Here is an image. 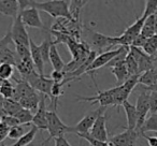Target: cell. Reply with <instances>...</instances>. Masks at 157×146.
Here are the masks:
<instances>
[{
    "label": "cell",
    "instance_id": "1",
    "mask_svg": "<svg viewBox=\"0 0 157 146\" xmlns=\"http://www.w3.org/2000/svg\"><path fill=\"white\" fill-rule=\"evenodd\" d=\"M83 32H84V42L92 47V51L96 52L97 54H102V53L109 52L111 51L110 48L112 46L117 45L116 44L115 37H109V36H105L102 33H99L97 31L93 30L90 27H83Z\"/></svg>",
    "mask_w": 157,
    "mask_h": 146
},
{
    "label": "cell",
    "instance_id": "2",
    "mask_svg": "<svg viewBox=\"0 0 157 146\" xmlns=\"http://www.w3.org/2000/svg\"><path fill=\"white\" fill-rule=\"evenodd\" d=\"M70 1H65V0H53V1H35V7L38 10L48 13L54 18H63L68 21H74L72 18L71 14L69 11ZM75 22V21H74Z\"/></svg>",
    "mask_w": 157,
    "mask_h": 146
},
{
    "label": "cell",
    "instance_id": "3",
    "mask_svg": "<svg viewBox=\"0 0 157 146\" xmlns=\"http://www.w3.org/2000/svg\"><path fill=\"white\" fill-rule=\"evenodd\" d=\"M48 131L50 133V137L48 140L57 139V137H65L66 133H74L73 127L67 126L63 120L59 118L57 113L55 111H48Z\"/></svg>",
    "mask_w": 157,
    "mask_h": 146
},
{
    "label": "cell",
    "instance_id": "4",
    "mask_svg": "<svg viewBox=\"0 0 157 146\" xmlns=\"http://www.w3.org/2000/svg\"><path fill=\"white\" fill-rule=\"evenodd\" d=\"M126 50H129V48L120 46V47L115 48V50H111V51H109V52H105V53H102V54H99L98 56H97L96 58L94 59V61L90 63V67L86 69L85 73H88V74L92 77L93 82L95 83L94 75H93V73H94L96 70L100 69V68L105 67V66H108L112 60H113L114 58H115V57H117L118 55L122 54V53L125 52ZM95 86H96V88H98V86L96 85V83H95Z\"/></svg>",
    "mask_w": 157,
    "mask_h": 146
},
{
    "label": "cell",
    "instance_id": "5",
    "mask_svg": "<svg viewBox=\"0 0 157 146\" xmlns=\"http://www.w3.org/2000/svg\"><path fill=\"white\" fill-rule=\"evenodd\" d=\"M10 33H11L12 41L14 42L15 46H26V47H29L30 37H29L28 32L26 30V26L22 22L20 14L15 18H13V24H12Z\"/></svg>",
    "mask_w": 157,
    "mask_h": 146
},
{
    "label": "cell",
    "instance_id": "6",
    "mask_svg": "<svg viewBox=\"0 0 157 146\" xmlns=\"http://www.w3.org/2000/svg\"><path fill=\"white\" fill-rule=\"evenodd\" d=\"M105 110H107V107H100L99 109L95 110V111H93V112H90L87 115L84 116V117L73 127L74 134H76V135L88 134V133L90 132V130H92L95 122H96L97 118H98V116L102 113H105Z\"/></svg>",
    "mask_w": 157,
    "mask_h": 146
},
{
    "label": "cell",
    "instance_id": "7",
    "mask_svg": "<svg viewBox=\"0 0 157 146\" xmlns=\"http://www.w3.org/2000/svg\"><path fill=\"white\" fill-rule=\"evenodd\" d=\"M20 15L21 18H22V22L24 23L25 26L46 30V27L44 26V24L42 23L41 17H40L39 10L35 7V1H31V6L29 8L21 11Z\"/></svg>",
    "mask_w": 157,
    "mask_h": 146
},
{
    "label": "cell",
    "instance_id": "8",
    "mask_svg": "<svg viewBox=\"0 0 157 146\" xmlns=\"http://www.w3.org/2000/svg\"><path fill=\"white\" fill-rule=\"evenodd\" d=\"M136 109H137V113H138V124H137V129H136V130L140 132V129L143 126L145 119L147 118V114L150 113V110H151L150 92L144 90L143 88H142L141 94H140L137 98Z\"/></svg>",
    "mask_w": 157,
    "mask_h": 146
},
{
    "label": "cell",
    "instance_id": "9",
    "mask_svg": "<svg viewBox=\"0 0 157 146\" xmlns=\"http://www.w3.org/2000/svg\"><path fill=\"white\" fill-rule=\"evenodd\" d=\"M26 82H28L35 90H37L41 95L51 99V97H52V87L54 85L53 80L48 79L46 77H41V75L38 74V72H36L29 79L26 80Z\"/></svg>",
    "mask_w": 157,
    "mask_h": 146
},
{
    "label": "cell",
    "instance_id": "10",
    "mask_svg": "<svg viewBox=\"0 0 157 146\" xmlns=\"http://www.w3.org/2000/svg\"><path fill=\"white\" fill-rule=\"evenodd\" d=\"M116 87L111 89L100 92L97 88V95L93 97H84V96H76V101H84V102H92V103H99V105L102 107H108L109 105H113L114 102V94H115Z\"/></svg>",
    "mask_w": 157,
    "mask_h": 146
},
{
    "label": "cell",
    "instance_id": "11",
    "mask_svg": "<svg viewBox=\"0 0 157 146\" xmlns=\"http://www.w3.org/2000/svg\"><path fill=\"white\" fill-rule=\"evenodd\" d=\"M141 133L137 130L125 129L124 132L113 135L109 139L110 146H135Z\"/></svg>",
    "mask_w": 157,
    "mask_h": 146
},
{
    "label": "cell",
    "instance_id": "12",
    "mask_svg": "<svg viewBox=\"0 0 157 146\" xmlns=\"http://www.w3.org/2000/svg\"><path fill=\"white\" fill-rule=\"evenodd\" d=\"M129 54H130L131 56L136 59V61H137L140 74L146 72L147 70L152 69L153 66H154V60H153V58L151 56H148V55H146L145 53L142 51V48L130 46V47H129Z\"/></svg>",
    "mask_w": 157,
    "mask_h": 146
},
{
    "label": "cell",
    "instance_id": "13",
    "mask_svg": "<svg viewBox=\"0 0 157 146\" xmlns=\"http://www.w3.org/2000/svg\"><path fill=\"white\" fill-rule=\"evenodd\" d=\"M46 98L48 97L41 95L40 104L36 111L33 118V126H35L38 130H48V110H46Z\"/></svg>",
    "mask_w": 157,
    "mask_h": 146
},
{
    "label": "cell",
    "instance_id": "14",
    "mask_svg": "<svg viewBox=\"0 0 157 146\" xmlns=\"http://www.w3.org/2000/svg\"><path fill=\"white\" fill-rule=\"evenodd\" d=\"M107 116L105 115V113L100 114L97 118V120L95 122L94 126H93L92 130L88 134L92 137L99 141L102 142H109V137H108V130H107Z\"/></svg>",
    "mask_w": 157,
    "mask_h": 146
},
{
    "label": "cell",
    "instance_id": "15",
    "mask_svg": "<svg viewBox=\"0 0 157 146\" xmlns=\"http://www.w3.org/2000/svg\"><path fill=\"white\" fill-rule=\"evenodd\" d=\"M29 50H30V56L33 61V65H35L36 71L41 77H45V74H44V61L43 58H42L41 53H40L39 45H37L31 38H30V43H29Z\"/></svg>",
    "mask_w": 157,
    "mask_h": 146
},
{
    "label": "cell",
    "instance_id": "16",
    "mask_svg": "<svg viewBox=\"0 0 157 146\" xmlns=\"http://www.w3.org/2000/svg\"><path fill=\"white\" fill-rule=\"evenodd\" d=\"M122 107L124 109L125 113H126V118H127V126L124 127V129L136 130L138 124V113H137V109H136V105L131 104L127 100L123 103Z\"/></svg>",
    "mask_w": 157,
    "mask_h": 146
},
{
    "label": "cell",
    "instance_id": "17",
    "mask_svg": "<svg viewBox=\"0 0 157 146\" xmlns=\"http://www.w3.org/2000/svg\"><path fill=\"white\" fill-rule=\"evenodd\" d=\"M15 82H16V86H15V94H14L13 100L20 101L21 99L27 98V97L36 94V90L33 89V86L28 82L24 81V80H15Z\"/></svg>",
    "mask_w": 157,
    "mask_h": 146
},
{
    "label": "cell",
    "instance_id": "18",
    "mask_svg": "<svg viewBox=\"0 0 157 146\" xmlns=\"http://www.w3.org/2000/svg\"><path fill=\"white\" fill-rule=\"evenodd\" d=\"M0 13L15 18L20 14V5L16 0H0Z\"/></svg>",
    "mask_w": 157,
    "mask_h": 146
},
{
    "label": "cell",
    "instance_id": "19",
    "mask_svg": "<svg viewBox=\"0 0 157 146\" xmlns=\"http://www.w3.org/2000/svg\"><path fill=\"white\" fill-rule=\"evenodd\" d=\"M157 81V61H154V66L152 69L147 70L146 72L140 74L139 77V84L142 86H152L156 83Z\"/></svg>",
    "mask_w": 157,
    "mask_h": 146
},
{
    "label": "cell",
    "instance_id": "20",
    "mask_svg": "<svg viewBox=\"0 0 157 146\" xmlns=\"http://www.w3.org/2000/svg\"><path fill=\"white\" fill-rule=\"evenodd\" d=\"M50 63L53 69H54V71H63L66 66V63L63 62L60 55H59V52H58V50H57V46H56V44H55V42L53 43V45L51 46Z\"/></svg>",
    "mask_w": 157,
    "mask_h": 146
},
{
    "label": "cell",
    "instance_id": "21",
    "mask_svg": "<svg viewBox=\"0 0 157 146\" xmlns=\"http://www.w3.org/2000/svg\"><path fill=\"white\" fill-rule=\"evenodd\" d=\"M40 99H41V96H39V95L36 92V94L31 95V96L27 97V98L21 99L18 102L22 105L23 109L33 112V111H37L38 110L39 104H40Z\"/></svg>",
    "mask_w": 157,
    "mask_h": 146
},
{
    "label": "cell",
    "instance_id": "22",
    "mask_svg": "<svg viewBox=\"0 0 157 146\" xmlns=\"http://www.w3.org/2000/svg\"><path fill=\"white\" fill-rule=\"evenodd\" d=\"M145 132H157V113H153L144 122L140 129V133L145 134Z\"/></svg>",
    "mask_w": 157,
    "mask_h": 146
},
{
    "label": "cell",
    "instance_id": "23",
    "mask_svg": "<svg viewBox=\"0 0 157 146\" xmlns=\"http://www.w3.org/2000/svg\"><path fill=\"white\" fill-rule=\"evenodd\" d=\"M22 105L20 104L18 101H15L13 99H5V103H3V112L7 115L14 116L16 113L22 110Z\"/></svg>",
    "mask_w": 157,
    "mask_h": 146
},
{
    "label": "cell",
    "instance_id": "24",
    "mask_svg": "<svg viewBox=\"0 0 157 146\" xmlns=\"http://www.w3.org/2000/svg\"><path fill=\"white\" fill-rule=\"evenodd\" d=\"M154 15L146 18L145 22H144L143 28H142L141 35L143 36L144 38H146V39H148V38L156 35V31H155V16Z\"/></svg>",
    "mask_w": 157,
    "mask_h": 146
},
{
    "label": "cell",
    "instance_id": "25",
    "mask_svg": "<svg viewBox=\"0 0 157 146\" xmlns=\"http://www.w3.org/2000/svg\"><path fill=\"white\" fill-rule=\"evenodd\" d=\"M15 94V87L11 81H2L0 84V95L5 99H13Z\"/></svg>",
    "mask_w": 157,
    "mask_h": 146
},
{
    "label": "cell",
    "instance_id": "26",
    "mask_svg": "<svg viewBox=\"0 0 157 146\" xmlns=\"http://www.w3.org/2000/svg\"><path fill=\"white\" fill-rule=\"evenodd\" d=\"M142 51L151 57L157 54V35H154L153 37L146 39V42L142 47Z\"/></svg>",
    "mask_w": 157,
    "mask_h": 146
},
{
    "label": "cell",
    "instance_id": "27",
    "mask_svg": "<svg viewBox=\"0 0 157 146\" xmlns=\"http://www.w3.org/2000/svg\"><path fill=\"white\" fill-rule=\"evenodd\" d=\"M0 63H10V65L15 67L16 53L12 52L9 46L3 48V50L0 52Z\"/></svg>",
    "mask_w": 157,
    "mask_h": 146
},
{
    "label": "cell",
    "instance_id": "28",
    "mask_svg": "<svg viewBox=\"0 0 157 146\" xmlns=\"http://www.w3.org/2000/svg\"><path fill=\"white\" fill-rule=\"evenodd\" d=\"M54 41H52V39L50 38H46L44 41H42V43L39 45V50L40 53L42 55V58H43L44 63H50V51H51V46L53 45Z\"/></svg>",
    "mask_w": 157,
    "mask_h": 146
},
{
    "label": "cell",
    "instance_id": "29",
    "mask_svg": "<svg viewBox=\"0 0 157 146\" xmlns=\"http://www.w3.org/2000/svg\"><path fill=\"white\" fill-rule=\"evenodd\" d=\"M14 117L17 118V120L21 122V125H24V126H30V125H33V112L28 111V110L22 109L18 113H16L14 115Z\"/></svg>",
    "mask_w": 157,
    "mask_h": 146
},
{
    "label": "cell",
    "instance_id": "30",
    "mask_svg": "<svg viewBox=\"0 0 157 146\" xmlns=\"http://www.w3.org/2000/svg\"><path fill=\"white\" fill-rule=\"evenodd\" d=\"M125 65H126L127 71H128L130 77H133V75H140L139 67H138L137 61H136V59L129 54V52H128V54H127L126 58H125Z\"/></svg>",
    "mask_w": 157,
    "mask_h": 146
},
{
    "label": "cell",
    "instance_id": "31",
    "mask_svg": "<svg viewBox=\"0 0 157 146\" xmlns=\"http://www.w3.org/2000/svg\"><path fill=\"white\" fill-rule=\"evenodd\" d=\"M88 1H70L69 11L71 14L72 18L75 22H78V16H80V11Z\"/></svg>",
    "mask_w": 157,
    "mask_h": 146
},
{
    "label": "cell",
    "instance_id": "32",
    "mask_svg": "<svg viewBox=\"0 0 157 146\" xmlns=\"http://www.w3.org/2000/svg\"><path fill=\"white\" fill-rule=\"evenodd\" d=\"M14 66L10 63H0V80L9 81L13 75Z\"/></svg>",
    "mask_w": 157,
    "mask_h": 146
},
{
    "label": "cell",
    "instance_id": "33",
    "mask_svg": "<svg viewBox=\"0 0 157 146\" xmlns=\"http://www.w3.org/2000/svg\"><path fill=\"white\" fill-rule=\"evenodd\" d=\"M157 12V0H147L145 1V8H144L143 17L147 18L150 16L154 15Z\"/></svg>",
    "mask_w": 157,
    "mask_h": 146
},
{
    "label": "cell",
    "instance_id": "34",
    "mask_svg": "<svg viewBox=\"0 0 157 146\" xmlns=\"http://www.w3.org/2000/svg\"><path fill=\"white\" fill-rule=\"evenodd\" d=\"M25 129H24V125H18V126H15L13 128H10L9 133H8V137L9 139H14L17 141L18 139L23 137L25 134Z\"/></svg>",
    "mask_w": 157,
    "mask_h": 146
},
{
    "label": "cell",
    "instance_id": "35",
    "mask_svg": "<svg viewBox=\"0 0 157 146\" xmlns=\"http://www.w3.org/2000/svg\"><path fill=\"white\" fill-rule=\"evenodd\" d=\"M0 122H2V124H5L7 127H9V128H13V127L21 125V122L17 120V118L14 117V116H11V115L0 116Z\"/></svg>",
    "mask_w": 157,
    "mask_h": 146
},
{
    "label": "cell",
    "instance_id": "36",
    "mask_svg": "<svg viewBox=\"0 0 157 146\" xmlns=\"http://www.w3.org/2000/svg\"><path fill=\"white\" fill-rule=\"evenodd\" d=\"M78 137L85 140V141H87L88 143L90 144V146H108L109 145L108 142H102V141H99V140H96L90 137V134H80V135H78Z\"/></svg>",
    "mask_w": 157,
    "mask_h": 146
},
{
    "label": "cell",
    "instance_id": "37",
    "mask_svg": "<svg viewBox=\"0 0 157 146\" xmlns=\"http://www.w3.org/2000/svg\"><path fill=\"white\" fill-rule=\"evenodd\" d=\"M150 107L151 114L157 113V92H150Z\"/></svg>",
    "mask_w": 157,
    "mask_h": 146
},
{
    "label": "cell",
    "instance_id": "38",
    "mask_svg": "<svg viewBox=\"0 0 157 146\" xmlns=\"http://www.w3.org/2000/svg\"><path fill=\"white\" fill-rule=\"evenodd\" d=\"M50 77L51 80H53L55 83H60L66 79V73L63 71H53Z\"/></svg>",
    "mask_w": 157,
    "mask_h": 146
},
{
    "label": "cell",
    "instance_id": "39",
    "mask_svg": "<svg viewBox=\"0 0 157 146\" xmlns=\"http://www.w3.org/2000/svg\"><path fill=\"white\" fill-rule=\"evenodd\" d=\"M11 42H12V38H11V33H10V31H9L2 39H0V52H1L3 48L8 47Z\"/></svg>",
    "mask_w": 157,
    "mask_h": 146
},
{
    "label": "cell",
    "instance_id": "40",
    "mask_svg": "<svg viewBox=\"0 0 157 146\" xmlns=\"http://www.w3.org/2000/svg\"><path fill=\"white\" fill-rule=\"evenodd\" d=\"M145 42H146V38H144L142 35H139L135 40H133L132 45L131 46H133V47H138V48H142L144 44H145Z\"/></svg>",
    "mask_w": 157,
    "mask_h": 146
},
{
    "label": "cell",
    "instance_id": "41",
    "mask_svg": "<svg viewBox=\"0 0 157 146\" xmlns=\"http://www.w3.org/2000/svg\"><path fill=\"white\" fill-rule=\"evenodd\" d=\"M9 130H10L9 127H7L5 124H2V122H0V143H2L3 140L8 137Z\"/></svg>",
    "mask_w": 157,
    "mask_h": 146
},
{
    "label": "cell",
    "instance_id": "42",
    "mask_svg": "<svg viewBox=\"0 0 157 146\" xmlns=\"http://www.w3.org/2000/svg\"><path fill=\"white\" fill-rule=\"evenodd\" d=\"M55 146H72L65 137L55 139Z\"/></svg>",
    "mask_w": 157,
    "mask_h": 146
},
{
    "label": "cell",
    "instance_id": "43",
    "mask_svg": "<svg viewBox=\"0 0 157 146\" xmlns=\"http://www.w3.org/2000/svg\"><path fill=\"white\" fill-rule=\"evenodd\" d=\"M142 137H145L150 146H157V137H146L145 134H142Z\"/></svg>",
    "mask_w": 157,
    "mask_h": 146
},
{
    "label": "cell",
    "instance_id": "44",
    "mask_svg": "<svg viewBox=\"0 0 157 146\" xmlns=\"http://www.w3.org/2000/svg\"><path fill=\"white\" fill-rule=\"evenodd\" d=\"M48 142V139H45V140H43V141H33V142H31L30 144H28L27 146H45V144Z\"/></svg>",
    "mask_w": 157,
    "mask_h": 146
},
{
    "label": "cell",
    "instance_id": "45",
    "mask_svg": "<svg viewBox=\"0 0 157 146\" xmlns=\"http://www.w3.org/2000/svg\"><path fill=\"white\" fill-rule=\"evenodd\" d=\"M142 88H143L144 90H147V92H157V81H156V83H155L154 85L148 86V87H146V86H142Z\"/></svg>",
    "mask_w": 157,
    "mask_h": 146
},
{
    "label": "cell",
    "instance_id": "46",
    "mask_svg": "<svg viewBox=\"0 0 157 146\" xmlns=\"http://www.w3.org/2000/svg\"><path fill=\"white\" fill-rule=\"evenodd\" d=\"M155 31H156V35H157V12L155 13Z\"/></svg>",
    "mask_w": 157,
    "mask_h": 146
},
{
    "label": "cell",
    "instance_id": "47",
    "mask_svg": "<svg viewBox=\"0 0 157 146\" xmlns=\"http://www.w3.org/2000/svg\"><path fill=\"white\" fill-rule=\"evenodd\" d=\"M108 143H109V142H108ZM108 146H110V145H108Z\"/></svg>",
    "mask_w": 157,
    "mask_h": 146
}]
</instances>
